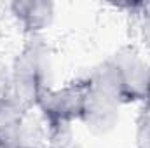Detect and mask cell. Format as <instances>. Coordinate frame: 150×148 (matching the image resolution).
Listing matches in <instances>:
<instances>
[{
	"label": "cell",
	"instance_id": "cell-1",
	"mask_svg": "<svg viewBox=\"0 0 150 148\" xmlns=\"http://www.w3.org/2000/svg\"><path fill=\"white\" fill-rule=\"evenodd\" d=\"M51 52L40 35H32L25 49L14 61L12 98L25 108L38 105L40 98L49 91L51 84Z\"/></svg>",
	"mask_w": 150,
	"mask_h": 148
},
{
	"label": "cell",
	"instance_id": "cell-11",
	"mask_svg": "<svg viewBox=\"0 0 150 148\" xmlns=\"http://www.w3.org/2000/svg\"><path fill=\"white\" fill-rule=\"evenodd\" d=\"M56 148H82L75 140H70V141H67L65 145H59V147H56Z\"/></svg>",
	"mask_w": 150,
	"mask_h": 148
},
{
	"label": "cell",
	"instance_id": "cell-2",
	"mask_svg": "<svg viewBox=\"0 0 150 148\" xmlns=\"http://www.w3.org/2000/svg\"><path fill=\"white\" fill-rule=\"evenodd\" d=\"M91 91V80L74 82L59 91L49 89L38 101V108L42 110L49 127L72 124L74 120L82 117L86 98Z\"/></svg>",
	"mask_w": 150,
	"mask_h": 148
},
{
	"label": "cell",
	"instance_id": "cell-13",
	"mask_svg": "<svg viewBox=\"0 0 150 148\" xmlns=\"http://www.w3.org/2000/svg\"><path fill=\"white\" fill-rule=\"evenodd\" d=\"M0 148H5V147H4V145H2V141H0Z\"/></svg>",
	"mask_w": 150,
	"mask_h": 148
},
{
	"label": "cell",
	"instance_id": "cell-12",
	"mask_svg": "<svg viewBox=\"0 0 150 148\" xmlns=\"http://www.w3.org/2000/svg\"><path fill=\"white\" fill-rule=\"evenodd\" d=\"M21 148H38V147H33V145H26V147H21Z\"/></svg>",
	"mask_w": 150,
	"mask_h": 148
},
{
	"label": "cell",
	"instance_id": "cell-6",
	"mask_svg": "<svg viewBox=\"0 0 150 148\" xmlns=\"http://www.w3.org/2000/svg\"><path fill=\"white\" fill-rule=\"evenodd\" d=\"M11 9L32 35H38V32L47 28L54 18V4L45 0H18L11 4Z\"/></svg>",
	"mask_w": 150,
	"mask_h": 148
},
{
	"label": "cell",
	"instance_id": "cell-10",
	"mask_svg": "<svg viewBox=\"0 0 150 148\" xmlns=\"http://www.w3.org/2000/svg\"><path fill=\"white\" fill-rule=\"evenodd\" d=\"M140 32H142V38L143 42L150 47V14H147L142 21V26H140Z\"/></svg>",
	"mask_w": 150,
	"mask_h": 148
},
{
	"label": "cell",
	"instance_id": "cell-9",
	"mask_svg": "<svg viewBox=\"0 0 150 148\" xmlns=\"http://www.w3.org/2000/svg\"><path fill=\"white\" fill-rule=\"evenodd\" d=\"M12 96V77L0 68V101Z\"/></svg>",
	"mask_w": 150,
	"mask_h": 148
},
{
	"label": "cell",
	"instance_id": "cell-8",
	"mask_svg": "<svg viewBox=\"0 0 150 148\" xmlns=\"http://www.w3.org/2000/svg\"><path fill=\"white\" fill-rule=\"evenodd\" d=\"M136 145L138 148H150V99H147L143 110L138 117Z\"/></svg>",
	"mask_w": 150,
	"mask_h": 148
},
{
	"label": "cell",
	"instance_id": "cell-3",
	"mask_svg": "<svg viewBox=\"0 0 150 148\" xmlns=\"http://www.w3.org/2000/svg\"><path fill=\"white\" fill-rule=\"evenodd\" d=\"M122 77L124 103L150 99V66L134 49H120L112 58Z\"/></svg>",
	"mask_w": 150,
	"mask_h": 148
},
{
	"label": "cell",
	"instance_id": "cell-7",
	"mask_svg": "<svg viewBox=\"0 0 150 148\" xmlns=\"http://www.w3.org/2000/svg\"><path fill=\"white\" fill-rule=\"evenodd\" d=\"M91 80V87L98 89L108 96H112L115 99H119L120 103H124V89H122V77L117 68V65L112 59L105 61L103 65H100L93 73L89 75Z\"/></svg>",
	"mask_w": 150,
	"mask_h": 148
},
{
	"label": "cell",
	"instance_id": "cell-4",
	"mask_svg": "<svg viewBox=\"0 0 150 148\" xmlns=\"http://www.w3.org/2000/svg\"><path fill=\"white\" fill-rule=\"evenodd\" d=\"M120 105L122 103L119 99L91 87V91L86 98V105H84L80 120L86 124V127L93 134H98V136L107 134L119 122Z\"/></svg>",
	"mask_w": 150,
	"mask_h": 148
},
{
	"label": "cell",
	"instance_id": "cell-5",
	"mask_svg": "<svg viewBox=\"0 0 150 148\" xmlns=\"http://www.w3.org/2000/svg\"><path fill=\"white\" fill-rule=\"evenodd\" d=\"M25 106L12 96L0 101V141L5 148H21L25 143Z\"/></svg>",
	"mask_w": 150,
	"mask_h": 148
}]
</instances>
